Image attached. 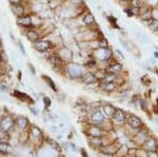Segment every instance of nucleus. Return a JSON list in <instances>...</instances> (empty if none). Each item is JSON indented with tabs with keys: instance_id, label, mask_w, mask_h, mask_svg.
<instances>
[{
	"instance_id": "nucleus-27",
	"label": "nucleus",
	"mask_w": 158,
	"mask_h": 157,
	"mask_svg": "<svg viewBox=\"0 0 158 157\" xmlns=\"http://www.w3.org/2000/svg\"><path fill=\"white\" fill-rule=\"evenodd\" d=\"M68 2L73 6H86L85 0H68Z\"/></svg>"
},
{
	"instance_id": "nucleus-9",
	"label": "nucleus",
	"mask_w": 158,
	"mask_h": 157,
	"mask_svg": "<svg viewBox=\"0 0 158 157\" xmlns=\"http://www.w3.org/2000/svg\"><path fill=\"white\" fill-rule=\"evenodd\" d=\"M104 18H106V22L109 23L110 27H112L113 30H117V31H120V30H122V27L119 25L118 23V17H116L115 15L113 14H106V13H102Z\"/></svg>"
},
{
	"instance_id": "nucleus-43",
	"label": "nucleus",
	"mask_w": 158,
	"mask_h": 157,
	"mask_svg": "<svg viewBox=\"0 0 158 157\" xmlns=\"http://www.w3.org/2000/svg\"><path fill=\"white\" fill-rule=\"evenodd\" d=\"M153 48H154V50H155V51H157V52H158V45H155V44H154V45H153Z\"/></svg>"
},
{
	"instance_id": "nucleus-2",
	"label": "nucleus",
	"mask_w": 158,
	"mask_h": 157,
	"mask_svg": "<svg viewBox=\"0 0 158 157\" xmlns=\"http://www.w3.org/2000/svg\"><path fill=\"white\" fill-rule=\"evenodd\" d=\"M33 48L36 52L40 53V54H44V53H49L52 51H55L57 49V45H56L49 37H42L38 40L37 42L33 43Z\"/></svg>"
},
{
	"instance_id": "nucleus-39",
	"label": "nucleus",
	"mask_w": 158,
	"mask_h": 157,
	"mask_svg": "<svg viewBox=\"0 0 158 157\" xmlns=\"http://www.w3.org/2000/svg\"><path fill=\"white\" fill-rule=\"evenodd\" d=\"M43 102H44L45 107H50L51 105V99L49 97H43Z\"/></svg>"
},
{
	"instance_id": "nucleus-15",
	"label": "nucleus",
	"mask_w": 158,
	"mask_h": 157,
	"mask_svg": "<svg viewBox=\"0 0 158 157\" xmlns=\"http://www.w3.org/2000/svg\"><path fill=\"white\" fill-rule=\"evenodd\" d=\"M80 81L82 82L83 85H91V83H93V82L98 81V80L96 79L95 75H94V72H92V71H88V72L82 76V78L80 79Z\"/></svg>"
},
{
	"instance_id": "nucleus-22",
	"label": "nucleus",
	"mask_w": 158,
	"mask_h": 157,
	"mask_svg": "<svg viewBox=\"0 0 158 157\" xmlns=\"http://www.w3.org/2000/svg\"><path fill=\"white\" fill-rule=\"evenodd\" d=\"M17 126H18L20 129L23 130V129L27 128V126H29V120L25 117H19L18 119H17Z\"/></svg>"
},
{
	"instance_id": "nucleus-32",
	"label": "nucleus",
	"mask_w": 158,
	"mask_h": 157,
	"mask_svg": "<svg viewBox=\"0 0 158 157\" xmlns=\"http://www.w3.org/2000/svg\"><path fill=\"white\" fill-rule=\"evenodd\" d=\"M9 3L11 6H15V4H21L27 3V0H9Z\"/></svg>"
},
{
	"instance_id": "nucleus-25",
	"label": "nucleus",
	"mask_w": 158,
	"mask_h": 157,
	"mask_svg": "<svg viewBox=\"0 0 158 157\" xmlns=\"http://www.w3.org/2000/svg\"><path fill=\"white\" fill-rule=\"evenodd\" d=\"M146 148L148 149L149 151H154L156 149V143L153 138H150L148 139L146 141Z\"/></svg>"
},
{
	"instance_id": "nucleus-4",
	"label": "nucleus",
	"mask_w": 158,
	"mask_h": 157,
	"mask_svg": "<svg viewBox=\"0 0 158 157\" xmlns=\"http://www.w3.org/2000/svg\"><path fill=\"white\" fill-rule=\"evenodd\" d=\"M22 31H23V35L27 37V39L29 40L32 44L35 43V42H37L40 38L44 37L42 35V31L39 29H34V27H32V29L22 30Z\"/></svg>"
},
{
	"instance_id": "nucleus-14",
	"label": "nucleus",
	"mask_w": 158,
	"mask_h": 157,
	"mask_svg": "<svg viewBox=\"0 0 158 157\" xmlns=\"http://www.w3.org/2000/svg\"><path fill=\"white\" fill-rule=\"evenodd\" d=\"M0 126H1V130L3 131H9L10 129H12V126H14V120L11 116H4L1 119L0 122Z\"/></svg>"
},
{
	"instance_id": "nucleus-41",
	"label": "nucleus",
	"mask_w": 158,
	"mask_h": 157,
	"mask_svg": "<svg viewBox=\"0 0 158 157\" xmlns=\"http://www.w3.org/2000/svg\"><path fill=\"white\" fill-rule=\"evenodd\" d=\"M153 57H154L155 59H158V52L157 51H154V52H153Z\"/></svg>"
},
{
	"instance_id": "nucleus-16",
	"label": "nucleus",
	"mask_w": 158,
	"mask_h": 157,
	"mask_svg": "<svg viewBox=\"0 0 158 157\" xmlns=\"http://www.w3.org/2000/svg\"><path fill=\"white\" fill-rule=\"evenodd\" d=\"M118 87H119V83H117V82H101V85H100V88L106 93L114 92V91L117 90Z\"/></svg>"
},
{
	"instance_id": "nucleus-3",
	"label": "nucleus",
	"mask_w": 158,
	"mask_h": 157,
	"mask_svg": "<svg viewBox=\"0 0 158 157\" xmlns=\"http://www.w3.org/2000/svg\"><path fill=\"white\" fill-rule=\"evenodd\" d=\"M81 21V27H88V29H96L99 27V24L96 20L95 15L91 11H86L81 17H79Z\"/></svg>"
},
{
	"instance_id": "nucleus-19",
	"label": "nucleus",
	"mask_w": 158,
	"mask_h": 157,
	"mask_svg": "<svg viewBox=\"0 0 158 157\" xmlns=\"http://www.w3.org/2000/svg\"><path fill=\"white\" fill-rule=\"evenodd\" d=\"M97 47H98V49H104V48H110L111 44H110L108 38L103 35V36L97 38Z\"/></svg>"
},
{
	"instance_id": "nucleus-44",
	"label": "nucleus",
	"mask_w": 158,
	"mask_h": 157,
	"mask_svg": "<svg viewBox=\"0 0 158 157\" xmlns=\"http://www.w3.org/2000/svg\"><path fill=\"white\" fill-rule=\"evenodd\" d=\"M1 47H2V42H1V40H0V49H1Z\"/></svg>"
},
{
	"instance_id": "nucleus-18",
	"label": "nucleus",
	"mask_w": 158,
	"mask_h": 157,
	"mask_svg": "<svg viewBox=\"0 0 158 157\" xmlns=\"http://www.w3.org/2000/svg\"><path fill=\"white\" fill-rule=\"evenodd\" d=\"M116 108L114 105H110V103H106L104 105H102V112L106 117H112L113 114L115 113Z\"/></svg>"
},
{
	"instance_id": "nucleus-10",
	"label": "nucleus",
	"mask_w": 158,
	"mask_h": 157,
	"mask_svg": "<svg viewBox=\"0 0 158 157\" xmlns=\"http://www.w3.org/2000/svg\"><path fill=\"white\" fill-rule=\"evenodd\" d=\"M31 15H32L33 27H34V29L41 30L45 24V20L43 19V17H41L38 13H35V12H31Z\"/></svg>"
},
{
	"instance_id": "nucleus-40",
	"label": "nucleus",
	"mask_w": 158,
	"mask_h": 157,
	"mask_svg": "<svg viewBox=\"0 0 158 157\" xmlns=\"http://www.w3.org/2000/svg\"><path fill=\"white\" fill-rule=\"evenodd\" d=\"M27 67H29V70H31V72H32V74H33V75L36 74V70H35L34 65H33L32 63H29V64H27Z\"/></svg>"
},
{
	"instance_id": "nucleus-35",
	"label": "nucleus",
	"mask_w": 158,
	"mask_h": 157,
	"mask_svg": "<svg viewBox=\"0 0 158 157\" xmlns=\"http://www.w3.org/2000/svg\"><path fill=\"white\" fill-rule=\"evenodd\" d=\"M152 21H153V19H151V20H142V21H140V23L143 25L144 27H149L150 24L152 23Z\"/></svg>"
},
{
	"instance_id": "nucleus-13",
	"label": "nucleus",
	"mask_w": 158,
	"mask_h": 157,
	"mask_svg": "<svg viewBox=\"0 0 158 157\" xmlns=\"http://www.w3.org/2000/svg\"><path fill=\"white\" fill-rule=\"evenodd\" d=\"M106 116L104 115L103 112L101 110H95V111H94V113L92 114L91 119H92L93 122L99 125V123H102L103 121L106 120Z\"/></svg>"
},
{
	"instance_id": "nucleus-24",
	"label": "nucleus",
	"mask_w": 158,
	"mask_h": 157,
	"mask_svg": "<svg viewBox=\"0 0 158 157\" xmlns=\"http://www.w3.org/2000/svg\"><path fill=\"white\" fill-rule=\"evenodd\" d=\"M148 29H149V31H151L153 34L158 35V20L153 19L152 23L150 24V27H148Z\"/></svg>"
},
{
	"instance_id": "nucleus-34",
	"label": "nucleus",
	"mask_w": 158,
	"mask_h": 157,
	"mask_svg": "<svg viewBox=\"0 0 158 157\" xmlns=\"http://www.w3.org/2000/svg\"><path fill=\"white\" fill-rule=\"evenodd\" d=\"M18 47H19V50H20V52H21V54L23 55V56H27L25 48H24V45L22 44V42H21V41H18Z\"/></svg>"
},
{
	"instance_id": "nucleus-1",
	"label": "nucleus",
	"mask_w": 158,
	"mask_h": 157,
	"mask_svg": "<svg viewBox=\"0 0 158 157\" xmlns=\"http://www.w3.org/2000/svg\"><path fill=\"white\" fill-rule=\"evenodd\" d=\"M64 72L67 73L72 79H81L82 76L88 72V70L85 69L83 64H80V63L75 62V61H71L67 63Z\"/></svg>"
},
{
	"instance_id": "nucleus-12",
	"label": "nucleus",
	"mask_w": 158,
	"mask_h": 157,
	"mask_svg": "<svg viewBox=\"0 0 158 157\" xmlns=\"http://www.w3.org/2000/svg\"><path fill=\"white\" fill-rule=\"evenodd\" d=\"M127 120H128L129 126H131V128H133V129H140V128H141V126H142L141 119H140L138 116L134 115V114H131V115L127 118Z\"/></svg>"
},
{
	"instance_id": "nucleus-6",
	"label": "nucleus",
	"mask_w": 158,
	"mask_h": 157,
	"mask_svg": "<svg viewBox=\"0 0 158 157\" xmlns=\"http://www.w3.org/2000/svg\"><path fill=\"white\" fill-rule=\"evenodd\" d=\"M106 73H113V74H121L124 70L123 64L121 63L120 60L118 59H114L112 62H110L106 68H104Z\"/></svg>"
},
{
	"instance_id": "nucleus-36",
	"label": "nucleus",
	"mask_w": 158,
	"mask_h": 157,
	"mask_svg": "<svg viewBox=\"0 0 158 157\" xmlns=\"http://www.w3.org/2000/svg\"><path fill=\"white\" fill-rule=\"evenodd\" d=\"M147 63H148L149 65H154L155 63H156V59H155L154 57H150V58H148Z\"/></svg>"
},
{
	"instance_id": "nucleus-28",
	"label": "nucleus",
	"mask_w": 158,
	"mask_h": 157,
	"mask_svg": "<svg viewBox=\"0 0 158 157\" xmlns=\"http://www.w3.org/2000/svg\"><path fill=\"white\" fill-rule=\"evenodd\" d=\"M11 150L9 143H0V154H7Z\"/></svg>"
},
{
	"instance_id": "nucleus-23",
	"label": "nucleus",
	"mask_w": 158,
	"mask_h": 157,
	"mask_svg": "<svg viewBox=\"0 0 158 157\" xmlns=\"http://www.w3.org/2000/svg\"><path fill=\"white\" fill-rule=\"evenodd\" d=\"M10 141V135L6 131L0 130V143H9Z\"/></svg>"
},
{
	"instance_id": "nucleus-31",
	"label": "nucleus",
	"mask_w": 158,
	"mask_h": 157,
	"mask_svg": "<svg viewBox=\"0 0 158 157\" xmlns=\"http://www.w3.org/2000/svg\"><path fill=\"white\" fill-rule=\"evenodd\" d=\"M118 1V3L120 4L121 6H130V4L132 3V1L133 0H117Z\"/></svg>"
},
{
	"instance_id": "nucleus-5",
	"label": "nucleus",
	"mask_w": 158,
	"mask_h": 157,
	"mask_svg": "<svg viewBox=\"0 0 158 157\" xmlns=\"http://www.w3.org/2000/svg\"><path fill=\"white\" fill-rule=\"evenodd\" d=\"M55 52L57 53L59 56L62 58L63 60H64L65 62H71L73 61V57H74V52L72 49H70V48L65 47V45H60V47H58L57 49L55 50Z\"/></svg>"
},
{
	"instance_id": "nucleus-20",
	"label": "nucleus",
	"mask_w": 158,
	"mask_h": 157,
	"mask_svg": "<svg viewBox=\"0 0 158 157\" xmlns=\"http://www.w3.org/2000/svg\"><path fill=\"white\" fill-rule=\"evenodd\" d=\"M14 95L16 96L18 99H20L21 101H25V102H33V99L30 97L27 94H25V93H22V92H19V91H15L14 92Z\"/></svg>"
},
{
	"instance_id": "nucleus-8",
	"label": "nucleus",
	"mask_w": 158,
	"mask_h": 157,
	"mask_svg": "<svg viewBox=\"0 0 158 157\" xmlns=\"http://www.w3.org/2000/svg\"><path fill=\"white\" fill-rule=\"evenodd\" d=\"M11 12L16 18L22 17L24 15L29 14L30 12H27V3H21V4H15V6H11Z\"/></svg>"
},
{
	"instance_id": "nucleus-33",
	"label": "nucleus",
	"mask_w": 158,
	"mask_h": 157,
	"mask_svg": "<svg viewBox=\"0 0 158 157\" xmlns=\"http://www.w3.org/2000/svg\"><path fill=\"white\" fill-rule=\"evenodd\" d=\"M152 18L154 20H158V6L152 9Z\"/></svg>"
},
{
	"instance_id": "nucleus-37",
	"label": "nucleus",
	"mask_w": 158,
	"mask_h": 157,
	"mask_svg": "<svg viewBox=\"0 0 158 157\" xmlns=\"http://www.w3.org/2000/svg\"><path fill=\"white\" fill-rule=\"evenodd\" d=\"M147 157H158V153L156 151H150L147 153Z\"/></svg>"
},
{
	"instance_id": "nucleus-30",
	"label": "nucleus",
	"mask_w": 158,
	"mask_h": 157,
	"mask_svg": "<svg viewBox=\"0 0 158 157\" xmlns=\"http://www.w3.org/2000/svg\"><path fill=\"white\" fill-rule=\"evenodd\" d=\"M146 4V0H133L131 3V6H136V7H141L142 6Z\"/></svg>"
},
{
	"instance_id": "nucleus-7",
	"label": "nucleus",
	"mask_w": 158,
	"mask_h": 157,
	"mask_svg": "<svg viewBox=\"0 0 158 157\" xmlns=\"http://www.w3.org/2000/svg\"><path fill=\"white\" fill-rule=\"evenodd\" d=\"M16 24L18 25L21 30L32 29L33 24H32V15H31V12L29 14L24 15V16L16 18Z\"/></svg>"
},
{
	"instance_id": "nucleus-38",
	"label": "nucleus",
	"mask_w": 158,
	"mask_h": 157,
	"mask_svg": "<svg viewBox=\"0 0 158 157\" xmlns=\"http://www.w3.org/2000/svg\"><path fill=\"white\" fill-rule=\"evenodd\" d=\"M92 141H93V143H94L95 146H101V143H102V140H101L100 138L97 139V137H93Z\"/></svg>"
},
{
	"instance_id": "nucleus-17",
	"label": "nucleus",
	"mask_w": 158,
	"mask_h": 157,
	"mask_svg": "<svg viewBox=\"0 0 158 157\" xmlns=\"http://www.w3.org/2000/svg\"><path fill=\"white\" fill-rule=\"evenodd\" d=\"M88 134L89 135H91L92 137H100V136L103 134V131L101 130L99 126H92L88 129Z\"/></svg>"
},
{
	"instance_id": "nucleus-11",
	"label": "nucleus",
	"mask_w": 158,
	"mask_h": 157,
	"mask_svg": "<svg viewBox=\"0 0 158 157\" xmlns=\"http://www.w3.org/2000/svg\"><path fill=\"white\" fill-rule=\"evenodd\" d=\"M112 119H113V121L115 123H117V125H121V123H123L124 121L127 120V115L126 113L123 112L122 110H120V109H116L115 113L113 114V116H112Z\"/></svg>"
},
{
	"instance_id": "nucleus-21",
	"label": "nucleus",
	"mask_w": 158,
	"mask_h": 157,
	"mask_svg": "<svg viewBox=\"0 0 158 157\" xmlns=\"http://www.w3.org/2000/svg\"><path fill=\"white\" fill-rule=\"evenodd\" d=\"M42 79L44 80L45 82H47V85H49V87L52 89V90H54V91H57V87H56V85H55V82L53 81V79L51 77H49V76H47V75H42Z\"/></svg>"
},
{
	"instance_id": "nucleus-29",
	"label": "nucleus",
	"mask_w": 158,
	"mask_h": 157,
	"mask_svg": "<svg viewBox=\"0 0 158 157\" xmlns=\"http://www.w3.org/2000/svg\"><path fill=\"white\" fill-rule=\"evenodd\" d=\"M122 12L124 13V14L127 15V17L128 18H133V17H135V15H134V13L132 12V10H131V7H130V6H124V7H122Z\"/></svg>"
},
{
	"instance_id": "nucleus-42",
	"label": "nucleus",
	"mask_w": 158,
	"mask_h": 157,
	"mask_svg": "<svg viewBox=\"0 0 158 157\" xmlns=\"http://www.w3.org/2000/svg\"><path fill=\"white\" fill-rule=\"evenodd\" d=\"M3 54H2V52L0 51V64H1L2 62H3Z\"/></svg>"
},
{
	"instance_id": "nucleus-26",
	"label": "nucleus",
	"mask_w": 158,
	"mask_h": 157,
	"mask_svg": "<svg viewBox=\"0 0 158 157\" xmlns=\"http://www.w3.org/2000/svg\"><path fill=\"white\" fill-rule=\"evenodd\" d=\"M114 54H115L116 59L120 60V61H124V60L127 59L126 55H124L123 53H122V51L119 50V49H115V50H114Z\"/></svg>"
}]
</instances>
